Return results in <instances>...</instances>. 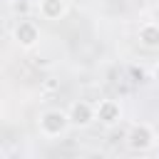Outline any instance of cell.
I'll return each instance as SVG.
<instances>
[{
	"instance_id": "cell-1",
	"label": "cell",
	"mask_w": 159,
	"mask_h": 159,
	"mask_svg": "<svg viewBox=\"0 0 159 159\" xmlns=\"http://www.w3.org/2000/svg\"><path fill=\"white\" fill-rule=\"evenodd\" d=\"M72 127L67 109H45L37 117V129L45 139H57L62 134H67V129Z\"/></svg>"
},
{
	"instance_id": "cell-2",
	"label": "cell",
	"mask_w": 159,
	"mask_h": 159,
	"mask_svg": "<svg viewBox=\"0 0 159 159\" xmlns=\"http://www.w3.org/2000/svg\"><path fill=\"white\" fill-rule=\"evenodd\" d=\"M124 139H127V147L132 152H149L157 144V129L147 122H137V124L129 127Z\"/></svg>"
},
{
	"instance_id": "cell-3",
	"label": "cell",
	"mask_w": 159,
	"mask_h": 159,
	"mask_svg": "<svg viewBox=\"0 0 159 159\" xmlns=\"http://www.w3.org/2000/svg\"><path fill=\"white\" fill-rule=\"evenodd\" d=\"M40 37H42V32H40L37 22H32V20H27V17H20V20L15 22V27H12V40H15V45H17L20 50H32V47H37V45H40Z\"/></svg>"
},
{
	"instance_id": "cell-4",
	"label": "cell",
	"mask_w": 159,
	"mask_h": 159,
	"mask_svg": "<svg viewBox=\"0 0 159 159\" xmlns=\"http://www.w3.org/2000/svg\"><path fill=\"white\" fill-rule=\"evenodd\" d=\"M94 119L99 124H104V127L119 124V119H122V104L117 99H109V97L107 99H99L94 104Z\"/></svg>"
},
{
	"instance_id": "cell-5",
	"label": "cell",
	"mask_w": 159,
	"mask_h": 159,
	"mask_svg": "<svg viewBox=\"0 0 159 159\" xmlns=\"http://www.w3.org/2000/svg\"><path fill=\"white\" fill-rule=\"evenodd\" d=\"M67 114H70L72 127H80V129H84V127H89L92 122H97V119H94V104L87 102V99H75V102L70 104Z\"/></svg>"
},
{
	"instance_id": "cell-6",
	"label": "cell",
	"mask_w": 159,
	"mask_h": 159,
	"mask_svg": "<svg viewBox=\"0 0 159 159\" xmlns=\"http://www.w3.org/2000/svg\"><path fill=\"white\" fill-rule=\"evenodd\" d=\"M37 15L42 20L57 22L67 15V0H37Z\"/></svg>"
},
{
	"instance_id": "cell-7",
	"label": "cell",
	"mask_w": 159,
	"mask_h": 159,
	"mask_svg": "<svg viewBox=\"0 0 159 159\" xmlns=\"http://www.w3.org/2000/svg\"><path fill=\"white\" fill-rule=\"evenodd\" d=\"M137 40L144 50H159V22H142Z\"/></svg>"
},
{
	"instance_id": "cell-8",
	"label": "cell",
	"mask_w": 159,
	"mask_h": 159,
	"mask_svg": "<svg viewBox=\"0 0 159 159\" xmlns=\"http://www.w3.org/2000/svg\"><path fill=\"white\" fill-rule=\"evenodd\" d=\"M12 7H15V10H22V12H25V10H27V0H20V2H12Z\"/></svg>"
},
{
	"instance_id": "cell-9",
	"label": "cell",
	"mask_w": 159,
	"mask_h": 159,
	"mask_svg": "<svg viewBox=\"0 0 159 159\" xmlns=\"http://www.w3.org/2000/svg\"><path fill=\"white\" fill-rule=\"evenodd\" d=\"M152 77H154V80H159V62L152 67Z\"/></svg>"
},
{
	"instance_id": "cell-10",
	"label": "cell",
	"mask_w": 159,
	"mask_h": 159,
	"mask_svg": "<svg viewBox=\"0 0 159 159\" xmlns=\"http://www.w3.org/2000/svg\"><path fill=\"white\" fill-rule=\"evenodd\" d=\"M157 142H159V132H157Z\"/></svg>"
}]
</instances>
